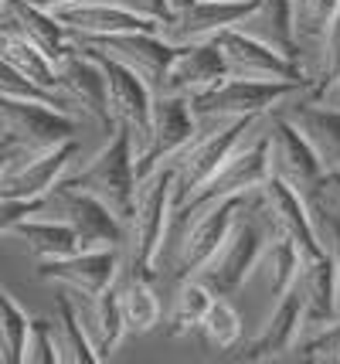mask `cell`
<instances>
[{
    "label": "cell",
    "instance_id": "obj_1",
    "mask_svg": "<svg viewBox=\"0 0 340 364\" xmlns=\"http://www.w3.org/2000/svg\"><path fill=\"white\" fill-rule=\"evenodd\" d=\"M170 167H153L143 177H136L133 191L130 218L123 225V242H119V259L123 269L136 276H157V252H160L167 218H170Z\"/></svg>",
    "mask_w": 340,
    "mask_h": 364
},
{
    "label": "cell",
    "instance_id": "obj_2",
    "mask_svg": "<svg viewBox=\"0 0 340 364\" xmlns=\"http://www.w3.org/2000/svg\"><path fill=\"white\" fill-rule=\"evenodd\" d=\"M238 211L259 228L265 242H275V238L290 242L303 262H313L324 255V249L317 245V235H313V225H309L307 198L286 188L283 181H275L273 174L256 191L245 194Z\"/></svg>",
    "mask_w": 340,
    "mask_h": 364
},
{
    "label": "cell",
    "instance_id": "obj_3",
    "mask_svg": "<svg viewBox=\"0 0 340 364\" xmlns=\"http://www.w3.org/2000/svg\"><path fill=\"white\" fill-rule=\"evenodd\" d=\"M68 184L85 191L89 198H96L119 225H126L133 208V191H136V167H133V154L126 133L116 127L106 133V143L99 146L92 157L75 160L65 174Z\"/></svg>",
    "mask_w": 340,
    "mask_h": 364
},
{
    "label": "cell",
    "instance_id": "obj_4",
    "mask_svg": "<svg viewBox=\"0 0 340 364\" xmlns=\"http://www.w3.org/2000/svg\"><path fill=\"white\" fill-rule=\"evenodd\" d=\"M256 119L259 116L231 119V123H218V127H194L191 143L180 150L177 160H170V198H174V208L194 201L197 194L208 188V181L221 171V164L248 136Z\"/></svg>",
    "mask_w": 340,
    "mask_h": 364
},
{
    "label": "cell",
    "instance_id": "obj_5",
    "mask_svg": "<svg viewBox=\"0 0 340 364\" xmlns=\"http://www.w3.org/2000/svg\"><path fill=\"white\" fill-rule=\"evenodd\" d=\"M296 92H303V85L221 79L214 89L187 99V106H191V116H194V127H218V123H231V119H252V116L275 112Z\"/></svg>",
    "mask_w": 340,
    "mask_h": 364
},
{
    "label": "cell",
    "instance_id": "obj_6",
    "mask_svg": "<svg viewBox=\"0 0 340 364\" xmlns=\"http://www.w3.org/2000/svg\"><path fill=\"white\" fill-rule=\"evenodd\" d=\"M31 215L68 225L79 238V249H119V242H123V225L116 222L96 198H89L85 191L68 184L65 177L58 184H51L34 201Z\"/></svg>",
    "mask_w": 340,
    "mask_h": 364
},
{
    "label": "cell",
    "instance_id": "obj_7",
    "mask_svg": "<svg viewBox=\"0 0 340 364\" xmlns=\"http://www.w3.org/2000/svg\"><path fill=\"white\" fill-rule=\"evenodd\" d=\"M256 0H170L157 34L170 48L211 45L228 28H238L252 14Z\"/></svg>",
    "mask_w": 340,
    "mask_h": 364
},
{
    "label": "cell",
    "instance_id": "obj_8",
    "mask_svg": "<svg viewBox=\"0 0 340 364\" xmlns=\"http://www.w3.org/2000/svg\"><path fill=\"white\" fill-rule=\"evenodd\" d=\"M82 133V119L55 109L48 102L0 95V140L17 150H45Z\"/></svg>",
    "mask_w": 340,
    "mask_h": 364
},
{
    "label": "cell",
    "instance_id": "obj_9",
    "mask_svg": "<svg viewBox=\"0 0 340 364\" xmlns=\"http://www.w3.org/2000/svg\"><path fill=\"white\" fill-rule=\"evenodd\" d=\"M82 157L79 136L62 140L45 150H17L14 160L0 171V198L11 201H38L51 184L68 174V167Z\"/></svg>",
    "mask_w": 340,
    "mask_h": 364
},
{
    "label": "cell",
    "instance_id": "obj_10",
    "mask_svg": "<svg viewBox=\"0 0 340 364\" xmlns=\"http://www.w3.org/2000/svg\"><path fill=\"white\" fill-rule=\"evenodd\" d=\"M303 331H307V317H303V300H300V289L292 286L283 300L275 303L273 310L259 320V327L252 337H242L235 344V358L238 361H292L296 358V348L303 341Z\"/></svg>",
    "mask_w": 340,
    "mask_h": 364
},
{
    "label": "cell",
    "instance_id": "obj_11",
    "mask_svg": "<svg viewBox=\"0 0 340 364\" xmlns=\"http://www.w3.org/2000/svg\"><path fill=\"white\" fill-rule=\"evenodd\" d=\"M211 45L218 48L228 79L290 82V85H303V75H300V68H296L292 58L273 51L269 45H262L259 38L245 34L242 28H228V31L218 34ZM303 89H307V85H303Z\"/></svg>",
    "mask_w": 340,
    "mask_h": 364
},
{
    "label": "cell",
    "instance_id": "obj_12",
    "mask_svg": "<svg viewBox=\"0 0 340 364\" xmlns=\"http://www.w3.org/2000/svg\"><path fill=\"white\" fill-rule=\"evenodd\" d=\"M238 205H242V201H238ZM262 249H265L262 232L238 211V218L231 225L228 238L221 242V249L211 255L208 266L197 272L194 279H201L214 296H238V289L245 286L248 272L256 269V262H259Z\"/></svg>",
    "mask_w": 340,
    "mask_h": 364
},
{
    "label": "cell",
    "instance_id": "obj_13",
    "mask_svg": "<svg viewBox=\"0 0 340 364\" xmlns=\"http://www.w3.org/2000/svg\"><path fill=\"white\" fill-rule=\"evenodd\" d=\"M79 48H89L109 62L123 65L143 82L150 92L160 89V79L167 65L174 58V48L163 41L157 31H123V34H106V38H85V41H72Z\"/></svg>",
    "mask_w": 340,
    "mask_h": 364
},
{
    "label": "cell",
    "instance_id": "obj_14",
    "mask_svg": "<svg viewBox=\"0 0 340 364\" xmlns=\"http://www.w3.org/2000/svg\"><path fill=\"white\" fill-rule=\"evenodd\" d=\"M58 95L65 99L72 112L82 123H92L102 133H113V116H109V99H106V79L96 58L72 45L58 58Z\"/></svg>",
    "mask_w": 340,
    "mask_h": 364
},
{
    "label": "cell",
    "instance_id": "obj_15",
    "mask_svg": "<svg viewBox=\"0 0 340 364\" xmlns=\"http://www.w3.org/2000/svg\"><path fill=\"white\" fill-rule=\"evenodd\" d=\"M119 269H123L119 249H75L68 255L38 262V276L72 296H92L106 289L109 283H116Z\"/></svg>",
    "mask_w": 340,
    "mask_h": 364
},
{
    "label": "cell",
    "instance_id": "obj_16",
    "mask_svg": "<svg viewBox=\"0 0 340 364\" xmlns=\"http://www.w3.org/2000/svg\"><path fill=\"white\" fill-rule=\"evenodd\" d=\"M265 154H269V174L275 181H283L286 188L307 198L309 191L317 188V181L324 177L320 160L313 157L309 143L290 127L279 112L269 116V129H265Z\"/></svg>",
    "mask_w": 340,
    "mask_h": 364
},
{
    "label": "cell",
    "instance_id": "obj_17",
    "mask_svg": "<svg viewBox=\"0 0 340 364\" xmlns=\"http://www.w3.org/2000/svg\"><path fill=\"white\" fill-rule=\"evenodd\" d=\"M279 116L296 127V133L309 143L313 157L320 160L324 174H340V109L320 99H309L307 89L279 106Z\"/></svg>",
    "mask_w": 340,
    "mask_h": 364
},
{
    "label": "cell",
    "instance_id": "obj_18",
    "mask_svg": "<svg viewBox=\"0 0 340 364\" xmlns=\"http://www.w3.org/2000/svg\"><path fill=\"white\" fill-rule=\"evenodd\" d=\"M51 17L62 24V31L72 41L106 38V34H123V31H157L153 21H143L140 14L126 11L116 0H75V4H65V7H55Z\"/></svg>",
    "mask_w": 340,
    "mask_h": 364
},
{
    "label": "cell",
    "instance_id": "obj_19",
    "mask_svg": "<svg viewBox=\"0 0 340 364\" xmlns=\"http://www.w3.org/2000/svg\"><path fill=\"white\" fill-rule=\"evenodd\" d=\"M194 136V116L187 99L177 95H153V112H150V150L140 167V177L153 167H170V160L180 157V150Z\"/></svg>",
    "mask_w": 340,
    "mask_h": 364
},
{
    "label": "cell",
    "instance_id": "obj_20",
    "mask_svg": "<svg viewBox=\"0 0 340 364\" xmlns=\"http://www.w3.org/2000/svg\"><path fill=\"white\" fill-rule=\"evenodd\" d=\"M225 75V65L214 45H187L174 48V58L167 65L160 79V89L153 95H177V99H194V95L214 89Z\"/></svg>",
    "mask_w": 340,
    "mask_h": 364
},
{
    "label": "cell",
    "instance_id": "obj_21",
    "mask_svg": "<svg viewBox=\"0 0 340 364\" xmlns=\"http://www.w3.org/2000/svg\"><path fill=\"white\" fill-rule=\"evenodd\" d=\"M123 272V269H119ZM119 279V276H116ZM65 293V289H62ZM72 296V293H68ZM75 303V317H79L85 341L96 354V361H106L119 344H123V317H119V296H116V283H109L106 289H99L92 296H72Z\"/></svg>",
    "mask_w": 340,
    "mask_h": 364
},
{
    "label": "cell",
    "instance_id": "obj_22",
    "mask_svg": "<svg viewBox=\"0 0 340 364\" xmlns=\"http://www.w3.org/2000/svg\"><path fill=\"white\" fill-rule=\"evenodd\" d=\"M296 289H300V300H303V317H307L303 341H307L317 327H324V323H330L337 317V276H334L330 259L320 255L313 262H303V269L296 276Z\"/></svg>",
    "mask_w": 340,
    "mask_h": 364
},
{
    "label": "cell",
    "instance_id": "obj_23",
    "mask_svg": "<svg viewBox=\"0 0 340 364\" xmlns=\"http://www.w3.org/2000/svg\"><path fill=\"white\" fill-rule=\"evenodd\" d=\"M0 24L11 28V31H17V34H24V38L34 41L41 51H48L51 58H62L68 48H72V38L62 31V24L51 17V11L34 7L28 0H4V7H0Z\"/></svg>",
    "mask_w": 340,
    "mask_h": 364
},
{
    "label": "cell",
    "instance_id": "obj_24",
    "mask_svg": "<svg viewBox=\"0 0 340 364\" xmlns=\"http://www.w3.org/2000/svg\"><path fill=\"white\" fill-rule=\"evenodd\" d=\"M0 62H7L31 85L58 95V58H51L48 51H41L34 41H28L24 34L11 31L4 24H0Z\"/></svg>",
    "mask_w": 340,
    "mask_h": 364
},
{
    "label": "cell",
    "instance_id": "obj_25",
    "mask_svg": "<svg viewBox=\"0 0 340 364\" xmlns=\"http://www.w3.org/2000/svg\"><path fill=\"white\" fill-rule=\"evenodd\" d=\"M116 296H119V317H123L126 333H146L160 323V296L150 283V276L123 269L116 279Z\"/></svg>",
    "mask_w": 340,
    "mask_h": 364
},
{
    "label": "cell",
    "instance_id": "obj_26",
    "mask_svg": "<svg viewBox=\"0 0 340 364\" xmlns=\"http://www.w3.org/2000/svg\"><path fill=\"white\" fill-rule=\"evenodd\" d=\"M7 235L28 245V252L41 262V259H58L79 249V238L68 225L55 222V218H38V215H24L21 222L7 228Z\"/></svg>",
    "mask_w": 340,
    "mask_h": 364
},
{
    "label": "cell",
    "instance_id": "obj_27",
    "mask_svg": "<svg viewBox=\"0 0 340 364\" xmlns=\"http://www.w3.org/2000/svg\"><path fill=\"white\" fill-rule=\"evenodd\" d=\"M51 331H55V344H58V358L62 364H96V354L85 341L79 317H75V303L68 293H55V314H51Z\"/></svg>",
    "mask_w": 340,
    "mask_h": 364
},
{
    "label": "cell",
    "instance_id": "obj_28",
    "mask_svg": "<svg viewBox=\"0 0 340 364\" xmlns=\"http://www.w3.org/2000/svg\"><path fill=\"white\" fill-rule=\"evenodd\" d=\"M214 293L208 286L194 279V276H184L174 293V303H170V314H167V333L170 337H187V333L197 331V323L204 317V310L211 306Z\"/></svg>",
    "mask_w": 340,
    "mask_h": 364
},
{
    "label": "cell",
    "instance_id": "obj_29",
    "mask_svg": "<svg viewBox=\"0 0 340 364\" xmlns=\"http://www.w3.org/2000/svg\"><path fill=\"white\" fill-rule=\"evenodd\" d=\"M197 331L204 333L211 350H235V344L245 337V317L235 306V296H214Z\"/></svg>",
    "mask_w": 340,
    "mask_h": 364
},
{
    "label": "cell",
    "instance_id": "obj_30",
    "mask_svg": "<svg viewBox=\"0 0 340 364\" xmlns=\"http://www.w3.org/2000/svg\"><path fill=\"white\" fill-rule=\"evenodd\" d=\"M28 314L21 310V303L11 296V289L0 283V361L17 364L21 358V341H24Z\"/></svg>",
    "mask_w": 340,
    "mask_h": 364
},
{
    "label": "cell",
    "instance_id": "obj_31",
    "mask_svg": "<svg viewBox=\"0 0 340 364\" xmlns=\"http://www.w3.org/2000/svg\"><path fill=\"white\" fill-rule=\"evenodd\" d=\"M17 361L21 364H62L48 317H28L24 341H21V358Z\"/></svg>",
    "mask_w": 340,
    "mask_h": 364
},
{
    "label": "cell",
    "instance_id": "obj_32",
    "mask_svg": "<svg viewBox=\"0 0 340 364\" xmlns=\"http://www.w3.org/2000/svg\"><path fill=\"white\" fill-rule=\"evenodd\" d=\"M0 95H7V99H31V102H48V106H55V109H62V112H68V116H75V112H72V106H68L62 95L45 92V89L31 85V82L24 79V75H17V72L7 62H0ZM75 119H79V116H75Z\"/></svg>",
    "mask_w": 340,
    "mask_h": 364
},
{
    "label": "cell",
    "instance_id": "obj_33",
    "mask_svg": "<svg viewBox=\"0 0 340 364\" xmlns=\"http://www.w3.org/2000/svg\"><path fill=\"white\" fill-rule=\"evenodd\" d=\"M296 358L317 364H340V317H334L330 323L317 327L307 341L300 344Z\"/></svg>",
    "mask_w": 340,
    "mask_h": 364
},
{
    "label": "cell",
    "instance_id": "obj_34",
    "mask_svg": "<svg viewBox=\"0 0 340 364\" xmlns=\"http://www.w3.org/2000/svg\"><path fill=\"white\" fill-rule=\"evenodd\" d=\"M309 194H313V198H317V201H320V205H324L327 211L340 222V174H324Z\"/></svg>",
    "mask_w": 340,
    "mask_h": 364
},
{
    "label": "cell",
    "instance_id": "obj_35",
    "mask_svg": "<svg viewBox=\"0 0 340 364\" xmlns=\"http://www.w3.org/2000/svg\"><path fill=\"white\" fill-rule=\"evenodd\" d=\"M116 4H123L126 11H133V14H140L143 21H163V14H167V4L170 0H116Z\"/></svg>",
    "mask_w": 340,
    "mask_h": 364
},
{
    "label": "cell",
    "instance_id": "obj_36",
    "mask_svg": "<svg viewBox=\"0 0 340 364\" xmlns=\"http://www.w3.org/2000/svg\"><path fill=\"white\" fill-rule=\"evenodd\" d=\"M34 201H11V198H0V235H7V228L14 222H21L24 215H31Z\"/></svg>",
    "mask_w": 340,
    "mask_h": 364
},
{
    "label": "cell",
    "instance_id": "obj_37",
    "mask_svg": "<svg viewBox=\"0 0 340 364\" xmlns=\"http://www.w3.org/2000/svg\"><path fill=\"white\" fill-rule=\"evenodd\" d=\"M317 99H320V102H327V106H334V109H340V75L334 79V85H330V89H324Z\"/></svg>",
    "mask_w": 340,
    "mask_h": 364
},
{
    "label": "cell",
    "instance_id": "obj_38",
    "mask_svg": "<svg viewBox=\"0 0 340 364\" xmlns=\"http://www.w3.org/2000/svg\"><path fill=\"white\" fill-rule=\"evenodd\" d=\"M14 154H17V146H11V143L0 140V171H4V167H7L11 160H14Z\"/></svg>",
    "mask_w": 340,
    "mask_h": 364
},
{
    "label": "cell",
    "instance_id": "obj_39",
    "mask_svg": "<svg viewBox=\"0 0 340 364\" xmlns=\"http://www.w3.org/2000/svg\"><path fill=\"white\" fill-rule=\"evenodd\" d=\"M34 7H45V11H55V7H65V4H75V0H28Z\"/></svg>",
    "mask_w": 340,
    "mask_h": 364
},
{
    "label": "cell",
    "instance_id": "obj_40",
    "mask_svg": "<svg viewBox=\"0 0 340 364\" xmlns=\"http://www.w3.org/2000/svg\"><path fill=\"white\" fill-rule=\"evenodd\" d=\"M0 7H4V0H0Z\"/></svg>",
    "mask_w": 340,
    "mask_h": 364
}]
</instances>
